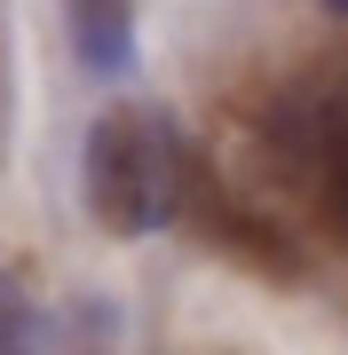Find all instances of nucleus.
<instances>
[{
	"mask_svg": "<svg viewBox=\"0 0 348 355\" xmlns=\"http://www.w3.org/2000/svg\"><path fill=\"white\" fill-rule=\"evenodd\" d=\"M324 8H340V16H348V0H324Z\"/></svg>",
	"mask_w": 348,
	"mask_h": 355,
	"instance_id": "39448f33",
	"label": "nucleus"
},
{
	"mask_svg": "<svg viewBox=\"0 0 348 355\" xmlns=\"http://www.w3.org/2000/svg\"><path fill=\"white\" fill-rule=\"evenodd\" d=\"M127 24H135L127 0H72V40H79V55H88L95 71L127 64Z\"/></svg>",
	"mask_w": 348,
	"mask_h": 355,
	"instance_id": "7ed1b4c3",
	"label": "nucleus"
},
{
	"mask_svg": "<svg viewBox=\"0 0 348 355\" xmlns=\"http://www.w3.org/2000/svg\"><path fill=\"white\" fill-rule=\"evenodd\" d=\"M24 331H32L24 292H16V277H0V355H24Z\"/></svg>",
	"mask_w": 348,
	"mask_h": 355,
	"instance_id": "20e7f679",
	"label": "nucleus"
},
{
	"mask_svg": "<svg viewBox=\"0 0 348 355\" xmlns=\"http://www.w3.org/2000/svg\"><path fill=\"white\" fill-rule=\"evenodd\" d=\"M309 166H317V205H324V221L348 237V79L317 103V119H309Z\"/></svg>",
	"mask_w": 348,
	"mask_h": 355,
	"instance_id": "f03ea898",
	"label": "nucleus"
},
{
	"mask_svg": "<svg viewBox=\"0 0 348 355\" xmlns=\"http://www.w3.org/2000/svg\"><path fill=\"white\" fill-rule=\"evenodd\" d=\"M88 205L111 237H142V229L174 221L182 205V150L151 111L119 103L88 135Z\"/></svg>",
	"mask_w": 348,
	"mask_h": 355,
	"instance_id": "f257e3e1",
	"label": "nucleus"
}]
</instances>
